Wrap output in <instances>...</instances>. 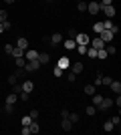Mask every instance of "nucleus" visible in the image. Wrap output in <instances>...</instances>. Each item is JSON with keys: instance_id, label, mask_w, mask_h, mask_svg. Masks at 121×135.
Masks as SVG:
<instances>
[{"instance_id": "2", "label": "nucleus", "mask_w": 121, "mask_h": 135, "mask_svg": "<svg viewBox=\"0 0 121 135\" xmlns=\"http://www.w3.org/2000/svg\"><path fill=\"white\" fill-rule=\"evenodd\" d=\"M99 38H101V40H103V42H105V45H109V42H111V40H113V38H115V34H113V32H111V30H107V28H103V30H101V32H99Z\"/></svg>"}, {"instance_id": "24", "label": "nucleus", "mask_w": 121, "mask_h": 135, "mask_svg": "<svg viewBox=\"0 0 121 135\" xmlns=\"http://www.w3.org/2000/svg\"><path fill=\"white\" fill-rule=\"evenodd\" d=\"M71 121V123L75 125V123H79V113H73V111H69V117H67Z\"/></svg>"}, {"instance_id": "8", "label": "nucleus", "mask_w": 121, "mask_h": 135, "mask_svg": "<svg viewBox=\"0 0 121 135\" xmlns=\"http://www.w3.org/2000/svg\"><path fill=\"white\" fill-rule=\"evenodd\" d=\"M24 59H26V61H38V51L26 49V51H24Z\"/></svg>"}, {"instance_id": "49", "label": "nucleus", "mask_w": 121, "mask_h": 135, "mask_svg": "<svg viewBox=\"0 0 121 135\" xmlns=\"http://www.w3.org/2000/svg\"><path fill=\"white\" fill-rule=\"evenodd\" d=\"M75 34H77V30H75V28H71V30H69V38H75Z\"/></svg>"}, {"instance_id": "32", "label": "nucleus", "mask_w": 121, "mask_h": 135, "mask_svg": "<svg viewBox=\"0 0 121 135\" xmlns=\"http://www.w3.org/2000/svg\"><path fill=\"white\" fill-rule=\"evenodd\" d=\"M77 10H79V12H87V2H83V0L77 2Z\"/></svg>"}, {"instance_id": "17", "label": "nucleus", "mask_w": 121, "mask_h": 135, "mask_svg": "<svg viewBox=\"0 0 121 135\" xmlns=\"http://www.w3.org/2000/svg\"><path fill=\"white\" fill-rule=\"evenodd\" d=\"M16 101H18V95H16V93L6 95V99H4V103H8V105H16Z\"/></svg>"}, {"instance_id": "11", "label": "nucleus", "mask_w": 121, "mask_h": 135, "mask_svg": "<svg viewBox=\"0 0 121 135\" xmlns=\"http://www.w3.org/2000/svg\"><path fill=\"white\" fill-rule=\"evenodd\" d=\"M83 69H85V67H83V62H71L69 71H73L75 75H81V73H83Z\"/></svg>"}, {"instance_id": "22", "label": "nucleus", "mask_w": 121, "mask_h": 135, "mask_svg": "<svg viewBox=\"0 0 121 135\" xmlns=\"http://www.w3.org/2000/svg\"><path fill=\"white\" fill-rule=\"evenodd\" d=\"M89 59H97V49H93V46H87V52H85Z\"/></svg>"}, {"instance_id": "33", "label": "nucleus", "mask_w": 121, "mask_h": 135, "mask_svg": "<svg viewBox=\"0 0 121 135\" xmlns=\"http://www.w3.org/2000/svg\"><path fill=\"white\" fill-rule=\"evenodd\" d=\"M105 51H107V55H109V56H113V55L117 52V49H115L113 45H109V46H105Z\"/></svg>"}, {"instance_id": "25", "label": "nucleus", "mask_w": 121, "mask_h": 135, "mask_svg": "<svg viewBox=\"0 0 121 135\" xmlns=\"http://www.w3.org/2000/svg\"><path fill=\"white\" fill-rule=\"evenodd\" d=\"M28 127H30V133H38V131H40L38 121H30V125H28Z\"/></svg>"}, {"instance_id": "34", "label": "nucleus", "mask_w": 121, "mask_h": 135, "mask_svg": "<svg viewBox=\"0 0 121 135\" xmlns=\"http://www.w3.org/2000/svg\"><path fill=\"white\" fill-rule=\"evenodd\" d=\"M67 81H69V83H75V81H77V75L73 73V71H69V73H67Z\"/></svg>"}, {"instance_id": "28", "label": "nucleus", "mask_w": 121, "mask_h": 135, "mask_svg": "<svg viewBox=\"0 0 121 135\" xmlns=\"http://www.w3.org/2000/svg\"><path fill=\"white\" fill-rule=\"evenodd\" d=\"M52 75H55L57 79H61V77H63V75H65V71H63V69H59L57 65H55V67H52Z\"/></svg>"}, {"instance_id": "47", "label": "nucleus", "mask_w": 121, "mask_h": 135, "mask_svg": "<svg viewBox=\"0 0 121 135\" xmlns=\"http://www.w3.org/2000/svg\"><path fill=\"white\" fill-rule=\"evenodd\" d=\"M113 105H117V107H121V97H119V95H117L115 99H113Z\"/></svg>"}, {"instance_id": "39", "label": "nucleus", "mask_w": 121, "mask_h": 135, "mask_svg": "<svg viewBox=\"0 0 121 135\" xmlns=\"http://www.w3.org/2000/svg\"><path fill=\"white\" fill-rule=\"evenodd\" d=\"M111 123L115 125V127H119V125H121V117H119V115H115V117H111Z\"/></svg>"}, {"instance_id": "23", "label": "nucleus", "mask_w": 121, "mask_h": 135, "mask_svg": "<svg viewBox=\"0 0 121 135\" xmlns=\"http://www.w3.org/2000/svg\"><path fill=\"white\" fill-rule=\"evenodd\" d=\"M24 75H26V69L24 67H18L16 71H14V77H16V79H22Z\"/></svg>"}, {"instance_id": "21", "label": "nucleus", "mask_w": 121, "mask_h": 135, "mask_svg": "<svg viewBox=\"0 0 121 135\" xmlns=\"http://www.w3.org/2000/svg\"><path fill=\"white\" fill-rule=\"evenodd\" d=\"M12 59H18V56H24V51L22 49H18V46H14V49H12Z\"/></svg>"}, {"instance_id": "26", "label": "nucleus", "mask_w": 121, "mask_h": 135, "mask_svg": "<svg viewBox=\"0 0 121 135\" xmlns=\"http://www.w3.org/2000/svg\"><path fill=\"white\" fill-rule=\"evenodd\" d=\"M113 129H115V125L111 123V119H109V121H105V123H103V131H107V133H111V131H113Z\"/></svg>"}, {"instance_id": "6", "label": "nucleus", "mask_w": 121, "mask_h": 135, "mask_svg": "<svg viewBox=\"0 0 121 135\" xmlns=\"http://www.w3.org/2000/svg\"><path fill=\"white\" fill-rule=\"evenodd\" d=\"M101 12H103L107 18H113L117 14V10H115V6L113 4H109V6H101Z\"/></svg>"}, {"instance_id": "43", "label": "nucleus", "mask_w": 121, "mask_h": 135, "mask_svg": "<svg viewBox=\"0 0 121 135\" xmlns=\"http://www.w3.org/2000/svg\"><path fill=\"white\" fill-rule=\"evenodd\" d=\"M12 49L14 45H4V55H12Z\"/></svg>"}, {"instance_id": "27", "label": "nucleus", "mask_w": 121, "mask_h": 135, "mask_svg": "<svg viewBox=\"0 0 121 135\" xmlns=\"http://www.w3.org/2000/svg\"><path fill=\"white\" fill-rule=\"evenodd\" d=\"M97 113V107L95 105H89V107H85V115H89V117H93Z\"/></svg>"}, {"instance_id": "7", "label": "nucleus", "mask_w": 121, "mask_h": 135, "mask_svg": "<svg viewBox=\"0 0 121 135\" xmlns=\"http://www.w3.org/2000/svg\"><path fill=\"white\" fill-rule=\"evenodd\" d=\"M111 107H113V99L103 97V101H101V105H99V111H109Z\"/></svg>"}, {"instance_id": "37", "label": "nucleus", "mask_w": 121, "mask_h": 135, "mask_svg": "<svg viewBox=\"0 0 121 135\" xmlns=\"http://www.w3.org/2000/svg\"><path fill=\"white\" fill-rule=\"evenodd\" d=\"M30 121H32V119H30V115H24V117L20 119V125H30Z\"/></svg>"}, {"instance_id": "30", "label": "nucleus", "mask_w": 121, "mask_h": 135, "mask_svg": "<svg viewBox=\"0 0 121 135\" xmlns=\"http://www.w3.org/2000/svg\"><path fill=\"white\" fill-rule=\"evenodd\" d=\"M2 111H4L6 115H12V113H14V105H8V103H4V109H2Z\"/></svg>"}, {"instance_id": "9", "label": "nucleus", "mask_w": 121, "mask_h": 135, "mask_svg": "<svg viewBox=\"0 0 121 135\" xmlns=\"http://www.w3.org/2000/svg\"><path fill=\"white\" fill-rule=\"evenodd\" d=\"M89 45H91L93 49H97V51H99V49H105V46H107V45H105V42H103V40L99 38V36H95V38H91V42H89Z\"/></svg>"}, {"instance_id": "55", "label": "nucleus", "mask_w": 121, "mask_h": 135, "mask_svg": "<svg viewBox=\"0 0 121 135\" xmlns=\"http://www.w3.org/2000/svg\"><path fill=\"white\" fill-rule=\"evenodd\" d=\"M51 2H52V0H51Z\"/></svg>"}, {"instance_id": "46", "label": "nucleus", "mask_w": 121, "mask_h": 135, "mask_svg": "<svg viewBox=\"0 0 121 135\" xmlns=\"http://www.w3.org/2000/svg\"><path fill=\"white\" fill-rule=\"evenodd\" d=\"M2 28H4V30H10V28H12V22H10V20H4V22H2Z\"/></svg>"}, {"instance_id": "38", "label": "nucleus", "mask_w": 121, "mask_h": 135, "mask_svg": "<svg viewBox=\"0 0 121 135\" xmlns=\"http://www.w3.org/2000/svg\"><path fill=\"white\" fill-rule=\"evenodd\" d=\"M75 51L79 52V55H85V52H87V46H85V45H77V49H75Z\"/></svg>"}, {"instance_id": "19", "label": "nucleus", "mask_w": 121, "mask_h": 135, "mask_svg": "<svg viewBox=\"0 0 121 135\" xmlns=\"http://www.w3.org/2000/svg\"><path fill=\"white\" fill-rule=\"evenodd\" d=\"M49 61H51V55H49V52H38V62L40 65H46Z\"/></svg>"}, {"instance_id": "5", "label": "nucleus", "mask_w": 121, "mask_h": 135, "mask_svg": "<svg viewBox=\"0 0 121 135\" xmlns=\"http://www.w3.org/2000/svg\"><path fill=\"white\" fill-rule=\"evenodd\" d=\"M24 69H26V73H36V71L40 69V62L38 61H26Z\"/></svg>"}, {"instance_id": "14", "label": "nucleus", "mask_w": 121, "mask_h": 135, "mask_svg": "<svg viewBox=\"0 0 121 135\" xmlns=\"http://www.w3.org/2000/svg\"><path fill=\"white\" fill-rule=\"evenodd\" d=\"M14 46H18V49L26 51V49H28V40L24 38V36H18V40H16V45H14Z\"/></svg>"}, {"instance_id": "20", "label": "nucleus", "mask_w": 121, "mask_h": 135, "mask_svg": "<svg viewBox=\"0 0 121 135\" xmlns=\"http://www.w3.org/2000/svg\"><path fill=\"white\" fill-rule=\"evenodd\" d=\"M61 129H63V131H71V129H73V123H71L69 119L65 117L63 121H61Z\"/></svg>"}, {"instance_id": "45", "label": "nucleus", "mask_w": 121, "mask_h": 135, "mask_svg": "<svg viewBox=\"0 0 121 135\" xmlns=\"http://www.w3.org/2000/svg\"><path fill=\"white\" fill-rule=\"evenodd\" d=\"M14 83H18V79H16V77H14V73H12L10 77H8V85H10V87H12V85H14Z\"/></svg>"}, {"instance_id": "36", "label": "nucleus", "mask_w": 121, "mask_h": 135, "mask_svg": "<svg viewBox=\"0 0 121 135\" xmlns=\"http://www.w3.org/2000/svg\"><path fill=\"white\" fill-rule=\"evenodd\" d=\"M28 115H30V119H32V121H38V115H40V113L36 111V109H32V111H30Z\"/></svg>"}, {"instance_id": "18", "label": "nucleus", "mask_w": 121, "mask_h": 135, "mask_svg": "<svg viewBox=\"0 0 121 135\" xmlns=\"http://www.w3.org/2000/svg\"><path fill=\"white\" fill-rule=\"evenodd\" d=\"M51 42H52V45H61V42H63V34H61V32H52Z\"/></svg>"}, {"instance_id": "16", "label": "nucleus", "mask_w": 121, "mask_h": 135, "mask_svg": "<svg viewBox=\"0 0 121 135\" xmlns=\"http://www.w3.org/2000/svg\"><path fill=\"white\" fill-rule=\"evenodd\" d=\"M83 91H85V95L91 97V95H95V93H97V87H95L93 83H89V85H85V89H83Z\"/></svg>"}, {"instance_id": "35", "label": "nucleus", "mask_w": 121, "mask_h": 135, "mask_svg": "<svg viewBox=\"0 0 121 135\" xmlns=\"http://www.w3.org/2000/svg\"><path fill=\"white\" fill-rule=\"evenodd\" d=\"M93 30H95V32H101V30H103V22H95V24H93Z\"/></svg>"}, {"instance_id": "41", "label": "nucleus", "mask_w": 121, "mask_h": 135, "mask_svg": "<svg viewBox=\"0 0 121 135\" xmlns=\"http://www.w3.org/2000/svg\"><path fill=\"white\" fill-rule=\"evenodd\" d=\"M20 91H22V87H20V83H14V85H12V93H16V95H18Z\"/></svg>"}, {"instance_id": "40", "label": "nucleus", "mask_w": 121, "mask_h": 135, "mask_svg": "<svg viewBox=\"0 0 121 135\" xmlns=\"http://www.w3.org/2000/svg\"><path fill=\"white\" fill-rule=\"evenodd\" d=\"M18 95H20V101H28L30 99V93H24V91H20Z\"/></svg>"}, {"instance_id": "50", "label": "nucleus", "mask_w": 121, "mask_h": 135, "mask_svg": "<svg viewBox=\"0 0 121 135\" xmlns=\"http://www.w3.org/2000/svg\"><path fill=\"white\" fill-rule=\"evenodd\" d=\"M61 117H63V119L69 117V109H63V111H61Z\"/></svg>"}, {"instance_id": "48", "label": "nucleus", "mask_w": 121, "mask_h": 135, "mask_svg": "<svg viewBox=\"0 0 121 135\" xmlns=\"http://www.w3.org/2000/svg\"><path fill=\"white\" fill-rule=\"evenodd\" d=\"M99 4H101V6H109V4H113V0H101Z\"/></svg>"}, {"instance_id": "13", "label": "nucleus", "mask_w": 121, "mask_h": 135, "mask_svg": "<svg viewBox=\"0 0 121 135\" xmlns=\"http://www.w3.org/2000/svg\"><path fill=\"white\" fill-rule=\"evenodd\" d=\"M101 101H103V95H101V93H95V95H91V105H95L97 109H99V105H101Z\"/></svg>"}, {"instance_id": "42", "label": "nucleus", "mask_w": 121, "mask_h": 135, "mask_svg": "<svg viewBox=\"0 0 121 135\" xmlns=\"http://www.w3.org/2000/svg\"><path fill=\"white\" fill-rule=\"evenodd\" d=\"M111 77H101V85H105V87H109V83H111Z\"/></svg>"}, {"instance_id": "51", "label": "nucleus", "mask_w": 121, "mask_h": 135, "mask_svg": "<svg viewBox=\"0 0 121 135\" xmlns=\"http://www.w3.org/2000/svg\"><path fill=\"white\" fill-rule=\"evenodd\" d=\"M6 4H14V2H16V0H4Z\"/></svg>"}, {"instance_id": "44", "label": "nucleus", "mask_w": 121, "mask_h": 135, "mask_svg": "<svg viewBox=\"0 0 121 135\" xmlns=\"http://www.w3.org/2000/svg\"><path fill=\"white\" fill-rule=\"evenodd\" d=\"M4 20H8V12H6V10H0V22H4Z\"/></svg>"}, {"instance_id": "4", "label": "nucleus", "mask_w": 121, "mask_h": 135, "mask_svg": "<svg viewBox=\"0 0 121 135\" xmlns=\"http://www.w3.org/2000/svg\"><path fill=\"white\" fill-rule=\"evenodd\" d=\"M57 67L63 69V71H69V69H71V59H69L67 55H63V56L57 61Z\"/></svg>"}, {"instance_id": "29", "label": "nucleus", "mask_w": 121, "mask_h": 135, "mask_svg": "<svg viewBox=\"0 0 121 135\" xmlns=\"http://www.w3.org/2000/svg\"><path fill=\"white\" fill-rule=\"evenodd\" d=\"M107 56H109V55H107V51H105V49H99V51H97V59H99V61H105Z\"/></svg>"}, {"instance_id": "3", "label": "nucleus", "mask_w": 121, "mask_h": 135, "mask_svg": "<svg viewBox=\"0 0 121 135\" xmlns=\"http://www.w3.org/2000/svg\"><path fill=\"white\" fill-rule=\"evenodd\" d=\"M75 42H77V45H85V46H89L91 38H89V34H85V32H77V34H75Z\"/></svg>"}, {"instance_id": "52", "label": "nucleus", "mask_w": 121, "mask_h": 135, "mask_svg": "<svg viewBox=\"0 0 121 135\" xmlns=\"http://www.w3.org/2000/svg\"><path fill=\"white\" fill-rule=\"evenodd\" d=\"M2 32H4V28H2V22H0V34H2Z\"/></svg>"}, {"instance_id": "31", "label": "nucleus", "mask_w": 121, "mask_h": 135, "mask_svg": "<svg viewBox=\"0 0 121 135\" xmlns=\"http://www.w3.org/2000/svg\"><path fill=\"white\" fill-rule=\"evenodd\" d=\"M14 65H16V67H24V65H26V59H24V56H18V59H14Z\"/></svg>"}, {"instance_id": "54", "label": "nucleus", "mask_w": 121, "mask_h": 135, "mask_svg": "<svg viewBox=\"0 0 121 135\" xmlns=\"http://www.w3.org/2000/svg\"><path fill=\"white\" fill-rule=\"evenodd\" d=\"M79 2H81V0H79Z\"/></svg>"}, {"instance_id": "1", "label": "nucleus", "mask_w": 121, "mask_h": 135, "mask_svg": "<svg viewBox=\"0 0 121 135\" xmlns=\"http://www.w3.org/2000/svg\"><path fill=\"white\" fill-rule=\"evenodd\" d=\"M87 12L93 14V16H97L99 12H101V4H99V0H91V2H87Z\"/></svg>"}, {"instance_id": "15", "label": "nucleus", "mask_w": 121, "mask_h": 135, "mask_svg": "<svg viewBox=\"0 0 121 135\" xmlns=\"http://www.w3.org/2000/svg\"><path fill=\"white\" fill-rule=\"evenodd\" d=\"M109 89L113 91V93H117V95H119V93H121V83H119V81H115V79H113V81L109 83Z\"/></svg>"}, {"instance_id": "53", "label": "nucleus", "mask_w": 121, "mask_h": 135, "mask_svg": "<svg viewBox=\"0 0 121 135\" xmlns=\"http://www.w3.org/2000/svg\"><path fill=\"white\" fill-rule=\"evenodd\" d=\"M0 115H2V105H0Z\"/></svg>"}, {"instance_id": "10", "label": "nucleus", "mask_w": 121, "mask_h": 135, "mask_svg": "<svg viewBox=\"0 0 121 135\" xmlns=\"http://www.w3.org/2000/svg\"><path fill=\"white\" fill-rule=\"evenodd\" d=\"M63 49H67V51H75V49H77L75 38H67V40H63Z\"/></svg>"}, {"instance_id": "12", "label": "nucleus", "mask_w": 121, "mask_h": 135, "mask_svg": "<svg viewBox=\"0 0 121 135\" xmlns=\"http://www.w3.org/2000/svg\"><path fill=\"white\" fill-rule=\"evenodd\" d=\"M20 87H22L24 93H32V89H35V83H32V81H22V83H20Z\"/></svg>"}]
</instances>
